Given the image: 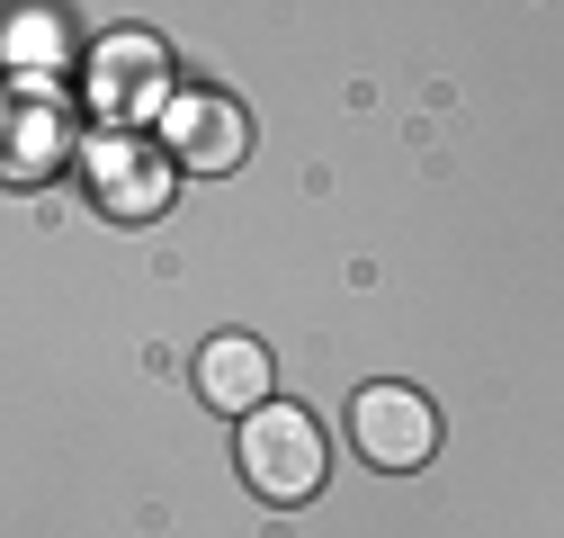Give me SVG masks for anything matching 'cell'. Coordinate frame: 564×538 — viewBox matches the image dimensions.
Returning a JSON list of instances; mask_svg holds the SVG:
<instances>
[{"label":"cell","mask_w":564,"mask_h":538,"mask_svg":"<svg viewBox=\"0 0 564 538\" xmlns=\"http://www.w3.org/2000/svg\"><path fill=\"white\" fill-rule=\"evenodd\" d=\"M234 466H242V485L269 503V512H296V503H314L323 494V476H332V449H323V422L305 413V404H260V413L234 431Z\"/></svg>","instance_id":"obj_1"},{"label":"cell","mask_w":564,"mask_h":538,"mask_svg":"<svg viewBox=\"0 0 564 538\" xmlns=\"http://www.w3.org/2000/svg\"><path fill=\"white\" fill-rule=\"evenodd\" d=\"M82 99H90V117L117 126V134H144V117H171L180 82H171L162 36H134V28L99 36V45H90V73H82Z\"/></svg>","instance_id":"obj_2"},{"label":"cell","mask_w":564,"mask_h":538,"mask_svg":"<svg viewBox=\"0 0 564 538\" xmlns=\"http://www.w3.org/2000/svg\"><path fill=\"white\" fill-rule=\"evenodd\" d=\"M82 180H90V207H99V216H117V225H153V216L171 207V189H180V162L153 153L144 134L99 126L90 144H82Z\"/></svg>","instance_id":"obj_3"},{"label":"cell","mask_w":564,"mask_h":538,"mask_svg":"<svg viewBox=\"0 0 564 538\" xmlns=\"http://www.w3.org/2000/svg\"><path fill=\"white\" fill-rule=\"evenodd\" d=\"M82 144L90 134L73 126V108L54 99V82H10V108H0V171H10V189L54 180L63 162L82 171Z\"/></svg>","instance_id":"obj_4"},{"label":"cell","mask_w":564,"mask_h":538,"mask_svg":"<svg viewBox=\"0 0 564 538\" xmlns=\"http://www.w3.org/2000/svg\"><path fill=\"white\" fill-rule=\"evenodd\" d=\"M349 449H359L368 466H386V476L431 466V458H440L431 395H412V386H359V395H349Z\"/></svg>","instance_id":"obj_5"},{"label":"cell","mask_w":564,"mask_h":538,"mask_svg":"<svg viewBox=\"0 0 564 538\" xmlns=\"http://www.w3.org/2000/svg\"><path fill=\"white\" fill-rule=\"evenodd\" d=\"M162 153L180 162V171H242L251 162V108L234 99V90H180L171 99V117H162Z\"/></svg>","instance_id":"obj_6"},{"label":"cell","mask_w":564,"mask_h":538,"mask_svg":"<svg viewBox=\"0 0 564 538\" xmlns=\"http://www.w3.org/2000/svg\"><path fill=\"white\" fill-rule=\"evenodd\" d=\"M188 377H197V404H216L234 422H251L260 404H278V359H269L260 332H206Z\"/></svg>","instance_id":"obj_7"},{"label":"cell","mask_w":564,"mask_h":538,"mask_svg":"<svg viewBox=\"0 0 564 538\" xmlns=\"http://www.w3.org/2000/svg\"><path fill=\"white\" fill-rule=\"evenodd\" d=\"M36 63H63V19H19L10 28V82H45Z\"/></svg>","instance_id":"obj_8"}]
</instances>
